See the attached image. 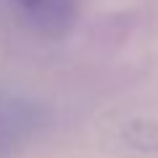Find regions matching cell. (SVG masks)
I'll use <instances>...</instances> for the list:
<instances>
[{
	"label": "cell",
	"mask_w": 158,
	"mask_h": 158,
	"mask_svg": "<svg viewBox=\"0 0 158 158\" xmlns=\"http://www.w3.org/2000/svg\"><path fill=\"white\" fill-rule=\"evenodd\" d=\"M50 124V111L40 100L0 90V158L21 150Z\"/></svg>",
	"instance_id": "cell-1"
},
{
	"label": "cell",
	"mask_w": 158,
	"mask_h": 158,
	"mask_svg": "<svg viewBox=\"0 0 158 158\" xmlns=\"http://www.w3.org/2000/svg\"><path fill=\"white\" fill-rule=\"evenodd\" d=\"M40 34H66L77 21V0H6Z\"/></svg>",
	"instance_id": "cell-2"
}]
</instances>
